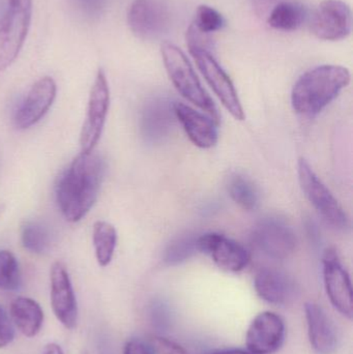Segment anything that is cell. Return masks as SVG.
Instances as JSON below:
<instances>
[{
  "label": "cell",
  "mask_w": 353,
  "mask_h": 354,
  "mask_svg": "<svg viewBox=\"0 0 353 354\" xmlns=\"http://www.w3.org/2000/svg\"><path fill=\"white\" fill-rule=\"evenodd\" d=\"M106 164L97 153H81L61 174L56 185V201L68 222L82 220L97 201Z\"/></svg>",
  "instance_id": "obj_1"
},
{
  "label": "cell",
  "mask_w": 353,
  "mask_h": 354,
  "mask_svg": "<svg viewBox=\"0 0 353 354\" xmlns=\"http://www.w3.org/2000/svg\"><path fill=\"white\" fill-rule=\"evenodd\" d=\"M347 68L325 64L312 68L300 77L292 93L294 111L305 118H314L327 107L350 84Z\"/></svg>",
  "instance_id": "obj_2"
},
{
  "label": "cell",
  "mask_w": 353,
  "mask_h": 354,
  "mask_svg": "<svg viewBox=\"0 0 353 354\" xmlns=\"http://www.w3.org/2000/svg\"><path fill=\"white\" fill-rule=\"evenodd\" d=\"M161 53L168 76L176 91L187 101L207 112L211 118L219 122L220 114L217 106L203 88L184 52L174 44L165 41L162 44Z\"/></svg>",
  "instance_id": "obj_3"
},
{
  "label": "cell",
  "mask_w": 353,
  "mask_h": 354,
  "mask_svg": "<svg viewBox=\"0 0 353 354\" xmlns=\"http://www.w3.org/2000/svg\"><path fill=\"white\" fill-rule=\"evenodd\" d=\"M32 0H8L0 20V71L6 70L18 57L30 27Z\"/></svg>",
  "instance_id": "obj_4"
},
{
  "label": "cell",
  "mask_w": 353,
  "mask_h": 354,
  "mask_svg": "<svg viewBox=\"0 0 353 354\" xmlns=\"http://www.w3.org/2000/svg\"><path fill=\"white\" fill-rule=\"evenodd\" d=\"M298 179L305 195L321 216L336 229L345 230L350 220L345 210L340 205L329 187L315 174L310 164L300 158L298 160Z\"/></svg>",
  "instance_id": "obj_5"
},
{
  "label": "cell",
  "mask_w": 353,
  "mask_h": 354,
  "mask_svg": "<svg viewBox=\"0 0 353 354\" xmlns=\"http://www.w3.org/2000/svg\"><path fill=\"white\" fill-rule=\"evenodd\" d=\"M189 51L222 105L236 120H244L245 112L238 91L227 73L220 66L209 49L191 46Z\"/></svg>",
  "instance_id": "obj_6"
},
{
  "label": "cell",
  "mask_w": 353,
  "mask_h": 354,
  "mask_svg": "<svg viewBox=\"0 0 353 354\" xmlns=\"http://www.w3.org/2000/svg\"><path fill=\"white\" fill-rule=\"evenodd\" d=\"M110 106V89L105 72L99 68L89 93L86 116L80 133L81 153L95 151L103 134Z\"/></svg>",
  "instance_id": "obj_7"
},
{
  "label": "cell",
  "mask_w": 353,
  "mask_h": 354,
  "mask_svg": "<svg viewBox=\"0 0 353 354\" xmlns=\"http://www.w3.org/2000/svg\"><path fill=\"white\" fill-rule=\"evenodd\" d=\"M171 6L168 0H134L128 8V23L141 39H155L171 25Z\"/></svg>",
  "instance_id": "obj_8"
},
{
  "label": "cell",
  "mask_w": 353,
  "mask_h": 354,
  "mask_svg": "<svg viewBox=\"0 0 353 354\" xmlns=\"http://www.w3.org/2000/svg\"><path fill=\"white\" fill-rule=\"evenodd\" d=\"M323 282L332 305L342 315L352 319L353 295L350 274L333 248L325 250L323 257Z\"/></svg>",
  "instance_id": "obj_9"
},
{
  "label": "cell",
  "mask_w": 353,
  "mask_h": 354,
  "mask_svg": "<svg viewBox=\"0 0 353 354\" xmlns=\"http://www.w3.org/2000/svg\"><path fill=\"white\" fill-rule=\"evenodd\" d=\"M197 249L209 255L218 268L227 272H242L251 259L244 245L221 233H205L197 237Z\"/></svg>",
  "instance_id": "obj_10"
},
{
  "label": "cell",
  "mask_w": 353,
  "mask_h": 354,
  "mask_svg": "<svg viewBox=\"0 0 353 354\" xmlns=\"http://www.w3.org/2000/svg\"><path fill=\"white\" fill-rule=\"evenodd\" d=\"M352 14L342 0H323L313 14L311 30L318 39L339 41L352 32Z\"/></svg>",
  "instance_id": "obj_11"
},
{
  "label": "cell",
  "mask_w": 353,
  "mask_h": 354,
  "mask_svg": "<svg viewBox=\"0 0 353 354\" xmlns=\"http://www.w3.org/2000/svg\"><path fill=\"white\" fill-rule=\"evenodd\" d=\"M50 301L52 311L58 322L74 330L78 322V304L66 266L57 261L50 270Z\"/></svg>",
  "instance_id": "obj_12"
},
{
  "label": "cell",
  "mask_w": 353,
  "mask_h": 354,
  "mask_svg": "<svg viewBox=\"0 0 353 354\" xmlns=\"http://www.w3.org/2000/svg\"><path fill=\"white\" fill-rule=\"evenodd\" d=\"M285 337L283 318L274 312H263L252 320L247 330V351L255 354L277 353L283 346Z\"/></svg>",
  "instance_id": "obj_13"
},
{
  "label": "cell",
  "mask_w": 353,
  "mask_h": 354,
  "mask_svg": "<svg viewBox=\"0 0 353 354\" xmlns=\"http://www.w3.org/2000/svg\"><path fill=\"white\" fill-rule=\"evenodd\" d=\"M252 239L263 254L277 260L289 257L296 248V233L279 218L261 221L253 231Z\"/></svg>",
  "instance_id": "obj_14"
},
{
  "label": "cell",
  "mask_w": 353,
  "mask_h": 354,
  "mask_svg": "<svg viewBox=\"0 0 353 354\" xmlns=\"http://www.w3.org/2000/svg\"><path fill=\"white\" fill-rule=\"evenodd\" d=\"M57 86L51 77H43L35 83L15 114V126L26 130L37 124L55 101Z\"/></svg>",
  "instance_id": "obj_15"
},
{
  "label": "cell",
  "mask_w": 353,
  "mask_h": 354,
  "mask_svg": "<svg viewBox=\"0 0 353 354\" xmlns=\"http://www.w3.org/2000/svg\"><path fill=\"white\" fill-rule=\"evenodd\" d=\"M173 110L176 120L195 147L207 149L217 145L219 122L180 102L173 103Z\"/></svg>",
  "instance_id": "obj_16"
},
{
  "label": "cell",
  "mask_w": 353,
  "mask_h": 354,
  "mask_svg": "<svg viewBox=\"0 0 353 354\" xmlns=\"http://www.w3.org/2000/svg\"><path fill=\"white\" fill-rule=\"evenodd\" d=\"M309 341L317 354H334L339 346L337 328L325 310L314 303L305 305Z\"/></svg>",
  "instance_id": "obj_17"
},
{
  "label": "cell",
  "mask_w": 353,
  "mask_h": 354,
  "mask_svg": "<svg viewBox=\"0 0 353 354\" xmlns=\"http://www.w3.org/2000/svg\"><path fill=\"white\" fill-rule=\"evenodd\" d=\"M254 288L263 301L271 305H286L294 299V281L281 270L263 268L254 279Z\"/></svg>",
  "instance_id": "obj_18"
},
{
  "label": "cell",
  "mask_w": 353,
  "mask_h": 354,
  "mask_svg": "<svg viewBox=\"0 0 353 354\" xmlns=\"http://www.w3.org/2000/svg\"><path fill=\"white\" fill-rule=\"evenodd\" d=\"M173 104L165 99H155L145 105L141 116V133L149 143H158L169 134L173 126Z\"/></svg>",
  "instance_id": "obj_19"
},
{
  "label": "cell",
  "mask_w": 353,
  "mask_h": 354,
  "mask_svg": "<svg viewBox=\"0 0 353 354\" xmlns=\"http://www.w3.org/2000/svg\"><path fill=\"white\" fill-rule=\"evenodd\" d=\"M10 317L15 328L27 338H33L41 332L45 319L41 305L35 299L24 297L12 301Z\"/></svg>",
  "instance_id": "obj_20"
},
{
  "label": "cell",
  "mask_w": 353,
  "mask_h": 354,
  "mask_svg": "<svg viewBox=\"0 0 353 354\" xmlns=\"http://www.w3.org/2000/svg\"><path fill=\"white\" fill-rule=\"evenodd\" d=\"M307 18V8L300 2L283 1L277 4L269 16V26L277 30L292 31L300 28Z\"/></svg>",
  "instance_id": "obj_21"
},
{
  "label": "cell",
  "mask_w": 353,
  "mask_h": 354,
  "mask_svg": "<svg viewBox=\"0 0 353 354\" xmlns=\"http://www.w3.org/2000/svg\"><path fill=\"white\" fill-rule=\"evenodd\" d=\"M93 243L95 258L102 268L111 263L117 245L115 227L105 221H97L93 225Z\"/></svg>",
  "instance_id": "obj_22"
},
{
  "label": "cell",
  "mask_w": 353,
  "mask_h": 354,
  "mask_svg": "<svg viewBox=\"0 0 353 354\" xmlns=\"http://www.w3.org/2000/svg\"><path fill=\"white\" fill-rule=\"evenodd\" d=\"M228 193L238 206L247 212H253L259 206L258 189L248 177L233 174L227 183Z\"/></svg>",
  "instance_id": "obj_23"
},
{
  "label": "cell",
  "mask_w": 353,
  "mask_h": 354,
  "mask_svg": "<svg viewBox=\"0 0 353 354\" xmlns=\"http://www.w3.org/2000/svg\"><path fill=\"white\" fill-rule=\"evenodd\" d=\"M21 241L23 248L29 253L41 255L49 249L51 235L41 223L27 222L21 229Z\"/></svg>",
  "instance_id": "obj_24"
},
{
  "label": "cell",
  "mask_w": 353,
  "mask_h": 354,
  "mask_svg": "<svg viewBox=\"0 0 353 354\" xmlns=\"http://www.w3.org/2000/svg\"><path fill=\"white\" fill-rule=\"evenodd\" d=\"M18 260L10 251H0V290L16 291L21 286Z\"/></svg>",
  "instance_id": "obj_25"
},
{
  "label": "cell",
  "mask_w": 353,
  "mask_h": 354,
  "mask_svg": "<svg viewBox=\"0 0 353 354\" xmlns=\"http://www.w3.org/2000/svg\"><path fill=\"white\" fill-rule=\"evenodd\" d=\"M191 25L198 32L209 35L216 31L221 30L225 26V19L216 8L202 4L197 8L194 21Z\"/></svg>",
  "instance_id": "obj_26"
},
{
  "label": "cell",
  "mask_w": 353,
  "mask_h": 354,
  "mask_svg": "<svg viewBox=\"0 0 353 354\" xmlns=\"http://www.w3.org/2000/svg\"><path fill=\"white\" fill-rule=\"evenodd\" d=\"M197 251V236L182 237L169 245L164 261L169 266H175L192 257Z\"/></svg>",
  "instance_id": "obj_27"
},
{
  "label": "cell",
  "mask_w": 353,
  "mask_h": 354,
  "mask_svg": "<svg viewBox=\"0 0 353 354\" xmlns=\"http://www.w3.org/2000/svg\"><path fill=\"white\" fill-rule=\"evenodd\" d=\"M149 345L155 354H189L182 345L164 337L151 336Z\"/></svg>",
  "instance_id": "obj_28"
},
{
  "label": "cell",
  "mask_w": 353,
  "mask_h": 354,
  "mask_svg": "<svg viewBox=\"0 0 353 354\" xmlns=\"http://www.w3.org/2000/svg\"><path fill=\"white\" fill-rule=\"evenodd\" d=\"M15 339V326L10 314L0 305V349L8 346Z\"/></svg>",
  "instance_id": "obj_29"
},
{
  "label": "cell",
  "mask_w": 353,
  "mask_h": 354,
  "mask_svg": "<svg viewBox=\"0 0 353 354\" xmlns=\"http://www.w3.org/2000/svg\"><path fill=\"white\" fill-rule=\"evenodd\" d=\"M124 354H155V353L149 343L143 342L138 339H133L124 345Z\"/></svg>",
  "instance_id": "obj_30"
},
{
  "label": "cell",
  "mask_w": 353,
  "mask_h": 354,
  "mask_svg": "<svg viewBox=\"0 0 353 354\" xmlns=\"http://www.w3.org/2000/svg\"><path fill=\"white\" fill-rule=\"evenodd\" d=\"M43 354H64L60 345L56 344V343H50L44 349Z\"/></svg>",
  "instance_id": "obj_31"
},
{
  "label": "cell",
  "mask_w": 353,
  "mask_h": 354,
  "mask_svg": "<svg viewBox=\"0 0 353 354\" xmlns=\"http://www.w3.org/2000/svg\"><path fill=\"white\" fill-rule=\"evenodd\" d=\"M80 1L82 2L83 6L90 8V10H97L101 8L104 0H80Z\"/></svg>",
  "instance_id": "obj_32"
},
{
  "label": "cell",
  "mask_w": 353,
  "mask_h": 354,
  "mask_svg": "<svg viewBox=\"0 0 353 354\" xmlns=\"http://www.w3.org/2000/svg\"><path fill=\"white\" fill-rule=\"evenodd\" d=\"M209 354H255L249 351H242V349H228V351H216Z\"/></svg>",
  "instance_id": "obj_33"
}]
</instances>
